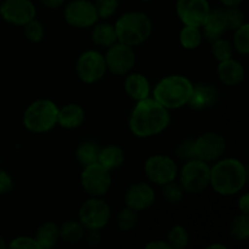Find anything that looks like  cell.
Segmentation results:
<instances>
[{"mask_svg":"<svg viewBox=\"0 0 249 249\" xmlns=\"http://www.w3.org/2000/svg\"><path fill=\"white\" fill-rule=\"evenodd\" d=\"M170 124L169 109L153 97L136 101L129 117L128 126L135 138L148 139L164 133Z\"/></svg>","mask_w":249,"mask_h":249,"instance_id":"cell-1","label":"cell"},{"mask_svg":"<svg viewBox=\"0 0 249 249\" xmlns=\"http://www.w3.org/2000/svg\"><path fill=\"white\" fill-rule=\"evenodd\" d=\"M247 181V167L237 158H219L211 165L209 186L220 196L229 197L240 194L246 187Z\"/></svg>","mask_w":249,"mask_h":249,"instance_id":"cell-2","label":"cell"},{"mask_svg":"<svg viewBox=\"0 0 249 249\" xmlns=\"http://www.w3.org/2000/svg\"><path fill=\"white\" fill-rule=\"evenodd\" d=\"M194 90V83L181 74L162 78L152 89V97L167 109H179L187 106Z\"/></svg>","mask_w":249,"mask_h":249,"instance_id":"cell-3","label":"cell"},{"mask_svg":"<svg viewBox=\"0 0 249 249\" xmlns=\"http://www.w3.org/2000/svg\"><path fill=\"white\" fill-rule=\"evenodd\" d=\"M117 39L129 46L141 45L151 36L153 23L142 11H128L118 17L114 23Z\"/></svg>","mask_w":249,"mask_h":249,"instance_id":"cell-4","label":"cell"},{"mask_svg":"<svg viewBox=\"0 0 249 249\" xmlns=\"http://www.w3.org/2000/svg\"><path fill=\"white\" fill-rule=\"evenodd\" d=\"M58 106L49 99H39L28 105L23 112L22 123L33 134H45L57 125Z\"/></svg>","mask_w":249,"mask_h":249,"instance_id":"cell-5","label":"cell"},{"mask_svg":"<svg viewBox=\"0 0 249 249\" xmlns=\"http://www.w3.org/2000/svg\"><path fill=\"white\" fill-rule=\"evenodd\" d=\"M178 175H179V184L181 185L185 194H202L209 187L211 164L198 158H192L185 160Z\"/></svg>","mask_w":249,"mask_h":249,"instance_id":"cell-6","label":"cell"},{"mask_svg":"<svg viewBox=\"0 0 249 249\" xmlns=\"http://www.w3.org/2000/svg\"><path fill=\"white\" fill-rule=\"evenodd\" d=\"M111 207L102 197H90L78 211V220L85 230H101L111 219Z\"/></svg>","mask_w":249,"mask_h":249,"instance_id":"cell-7","label":"cell"},{"mask_svg":"<svg viewBox=\"0 0 249 249\" xmlns=\"http://www.w3.org/2000/svg\"><path fill=\"white\" fill-rule=\"evenodd\" d=\"M143 172L148 181L163 186L175 181L179 173L177 162L167 155H152L143 163Z\"/></svg>","mask_w":249,"mask_h":249,"instance_id":"cell-8","label":"cell"},{"mask_svg":"<svg viewBox=\"0 0 249 249\" xmlns=\"http://www.w3.org/2000/svg\"><path fill=\"white\" fill-rule=\"evenodd\" d=\"M80 185L90 197H104L112 186V174L99 163L83 167Z\"/></svg>","mask_w":249,"mask_h":249,"instance_id":"cell-9","label":"cell"},{"mask_svg":"<svg viewBox=\"0 0 249 249\" xmlns=\"http://www.w3.org/2000/svg\"><path fill=\"white\" fill-rule=\"evenodd\" d=\"M107 72L117 77H124L133 71L136 63V55L133 46L117 41L107 48L105 53Z\"/></svg>","mask_w":249,"mask_h":249,"instance_id":"cell-10","label":"cell"},{"mask_svg":"<svg viewBox=\"0 0 249 249\" xmlns=\"http://www.w3.org/2000/svg\"><path fill=\"white\" fill-rule=\"evenodd\" d=\"M75 72L84 84H95L107 72L105 56L97 50H87L79 55L75 63Z\"/></svg>","mask_w":249,"mask_h":249,"instance_id":"cell-11","label":"cell"},{"mask_svg":"<svg viewBox=\"0 0 249 249\" xmlns=\"http://www.w3.org/2000/svg\"><path fill=\"white\" fill-rule=\"evenodd\" d=\"M225 150V139L216 131H207L197 139H194L195 157L209 164L223 157Z\"/></svg>","mask_w":249,"mask_h":249,"instance_id":"cell-12","label":"cell"},{"mask_svg":"<svg viewBox=\"0 0 249 249\" xmlns=\"http://www.w3.org/2000/svg\"><path fill=\"white\" fill-rule=\"evenodd\" d=\"M65 21L74 28H90L97 23L99 15L94 2L89 0H73L65 7Z\"/></svg>","mask_w":249,"mask_h":249,"instance_id":"cell-13","label":"cell"},{"mask_svg":"<svg viewBox=\"0 0 249 249\" xmlns=\"http://www.w3.org/2000/svg\"><path fill=\"white\" fill-rule=\"evenodd\" d=\"M0 16L14 26H22L36 18V5L31 0H4L0 5Z\"/></svg>","mask_w":249,"mask_h":249,"instance_id":"cell-14","label":"cell"},{"mask_svg":"<svg viewBox=\"0 0 249 249\" xmlns=\"http://www.w3.org/2000/svg\"><path fill=\"white\" fill-rule=\"evenodd\" d=\"M177 15L184 26L201 28L211 11L208 0H177Z\"/></svg>","mask_w":249,"mask_h":249,"instance_id":"cell-15","label":"cell"},{"mask_svg":"<svg viewBox=\"0 0 249 249\" xmlns=\"http://www.w3.org/2000/svg\"><path fill=\"white\" fill-rule=\"evenodd\" d=\"M156 191L148 182H136L124 194V203L125 207L133 209L135 212L147 211L148 208L155 204Z\"/></svg>","mask_w":249,"mask_h":249,"instance_id":"cell-16","label":"cell"},{"mask_svg":"<svg viewBox=\"0 0 249 249\" xmlns=\"http://www.w3.org/2000/svg\"><path fill=\"white\" fill-rule=\"evenodd\" d=\"M216 74L219 80L226 87H237L245 80L246 70L240 61L231 57L218 63Z\"/></svg>","mask_w":249,"mask_h":249,"instance_id":"cell-17","label":"cell"},{"mask_svg":"<svg viewBox=\"0 0 249 249\" xmlns=\"http://www.w3.org/2000/svg\"><path fill=\"white\" fill-rule=\"evenodd\" d=\"M219 99L218 90L215 87L207 83L194 85L191 97H190L187 106L191 107L195 111H202V109L213 107Z\"/></svg>","mask_w":249,"mask_h":249,"instance_id":"cell-18","label":"cell"},{"mask_svg":"<svg viewBox=\"0 0 249 249\" xmlns=\"http://www.w3.org/2000/svg\"><path fill=\"white\" fill-rule=\"evenodd\" d=\"M201 29H202V34H203V38L206 39L207 41H209V43L221 38L223 34L228 31L225 10L211 9L208 17H207L203 26L201 27Z\"/></svg>","mask_w":249,"mask_h":249,"instance_id":"cell-19","label":"cell"},{"mask_svg":"<svg viewBox=\"0 0 249 249\" xmlns=\"http://www.w3.org/2000/svg\"><path fill=\"white\" fill-rule=\"evenodd\" d=\"M124 77H125L124 91L130 99L140 101V100L150 97L152 89H151L150 80L147 79L146 75H143L142 73L129 72Z\"/></svg>","mask_w":249,"mask_h":249,"instance_id":"cell-20","label":"cell"},{"mask_svg":"<svg viewBox=\"0 0 249 249\" xmlns=\"http://www.w3.org/2000/svg\"><path fill=\"white\" fill-rule=\"evenodd\" d=\"M85 111L79 104H67L63 107H58L57 125L61 128L72 130L77 129L84 123Z\"/></svg>","mask_w":249,"mask_h":249,"instance_id":"cell-21","label":"cell"},{"mask_svg":"<svg viewBox=\"0 0 249 249\" xmlns=\"http://www.w3.org/2000/svg\"><path fill=\"white\" fill-rule=\"evenodd\" d=\"M125 162V152L118 145H107L100 148L97 163L101 164L105 169L113 172L118 169Z\"/></svg>","mask_w":249,"mask_h":249,"instance_id":"cell-22","label":"cell"},{"mask_svg":"<svg viewBox=\"0 0 249 249\" xmlns=\"http://www.w3.org/2000/svg\"><path fill=\"white\" fill-rule=\"evenodd\" d=\"M39 249H51L60 241V226L53 221H45L36 230V236Z\"/></svg>","mask_w":249,"mask_h":249,"instance_id":"cell-23","label":"cell"},{"mask_svg":"<svg viewBox=\"0 0 249 249\" xmlns=\"http://www.w3.org/2000/svg\"><path fill=\"white\" fill-rule=\"evenodd\" d=\"M92 27L94 28L91 31V40L94 41L95 45L107 49L118 41L114 24L102 22V23H95Z\"/></svg>","mask_w":249,"mask_h":249,"instance_id":"cell-24","label":"cell"},{"mask_svg":"<svg viewBox=\"0 0 249 249\" xmlns=\"http://www.w3.org/2000/svg\"><path fill=\"white\" fill-rule=\"evenodd\" d=\"M84 235L85 228L79 223V220L65 221L60 226V240L63 242L74 245L84 240Z\"/></svg>","mask_w":249,"mask_h":249,"instance_id":"cell-25","label":"cell"},{"mask_svg":"<svg viewBox=\"0 0 249 249\" xmlns=\"http://www.w3.org/2000/svg\"><path fill=\"white\" fill-rule=\"evenodd\" d=\"M180 45L186 50H195L199 48L203 41V34L199 27L184 26L179 33Z\"/></svg>","mask_w":249,"mask_h":249,"instance_id":"cell-26","label":"cell"},{"mask_svg":"<svg viewBox=\"0 0 249 249\" xmlns=\"http://www.w3.org/2000/svg\"><path fill=\"white\" fill-rule=\"evenodd\" d=\"M100 147L92 141H83L75 150V158L82 167L97 163Z\"/></svg>","mask_w":249,"mask_h":249,"instance_id":"cell-27","label":"cell"},{"mask_svg":"<svg viewBox=\"0 0 249 249\" xmlns=\"http://www.w3.org/2000/svg\"><path fill=\"white\" fill-rule=\"evenodd\" d=\"M167 241L172 249H185L189 246L190 235L186 228L182 225H174L167 235Z\"/></svg>","mask_w":249,"mask_h":249,"instance_id":"cell-28","label":"cell"},{"mask_svg":"<svg viewBox=\"0 0 249 249\" xmlns=\"http://www.w3.org/2000/svg\"><path fill=\"white\" fill-rule=\"evenodd\" d=\"M232 38V48L237 51L240 55H249V24L246 22L245 24L233 31Z\"/></svg>","mask_w":249,"mask_h":249,"instance_id":"cell-29","label":"cell"},{"mask_svg":"<svg viewBox=\"0 0 249 249\" xmlns=\"http://www.w3.org/2000/svg\"><path fill=\"white\" fill-rule=\"evenodd\" d=\"M230 233L235 240L246 241L249 237V214L236 216L230 226Z\"/></svg>","mask_w":249,"mask_h":249,"instance_id":"cell-30","label":"cell"},{"mask_svg":"<svg viewBox=\"0 0 249 249\" xmlns=\"http://www.w3.org/2000/svg\"><path fill=\"white\" fill-rule=\"evenodd\" d=\"M138 219V212L125 207V208H123L118 213L116 218V223L119 230L123 231V232H129V231L134 230L136 228Z\"/></svg>","mask_w":249,"mask_h":249,"instance_id":"cell-31","label":"cell"},{"mask_svg":"<svg viewBox=\"0 0 249 249\" xmlns=\"http://www.w3.org/2000/svg\"><path fill=\"white\" fill-rule=\"evenodd\" d=\"M212 55L215 58L218 62H221V61L229 60L233 56V48L232 44L228 40V39H224L223 36L216 40L212 41Z\"/></svg>","mask_w":249,"mask_h":249,"instance_id":"cell-32","label":"cell"},{"mask_svg":"<svg viewBox=\"0 0 249 249\" xmlns=\"http://www.w3.org/2000/svg\"><path fill=\"white\" fill-rule=\"evenodd\" d=\"M24 36L31 43L38 44L40 43L45 36V29H44L43 23L39 19L33 18L24 24Z\"/></svg>","mask_w":249,"mask_h":249,"instance_id":"cell-33","label":"cell"},{"mask_svg":"<svg viewBox=\"0 0 249 249\" xmlns=\"http://www.w3.org/2000/svg\"><path fill=\"white\" fill-rule=\"evenodd\" d=\"M163 197L165 198V201L168 203L172 204H178L182 201L184 198L185 191L182 190L181 185L178 184V182L172 181L168 182V184L163 185Z\"/></svg>","mask_w":249,"mask_h":249,"instance_id":"cell-34","label":"cell"},{"mask_svg":"<svg viewBox=\"0 0 249 249\" xmlns=\"http://www.w3.org/2000/svg\"><path fill=\"white\" fill-rule=\"evenodd\" d=\"M225 10V17H226V23H228V29L231 31H236L240 28L242 24L246 23V17L243 14L242 10L238 6L232 7H226Z\"/></svg>","mask_w":249,"mask_h":249,"instance_id":"cell-35","label":"cell"},{"mask_svg":"<svg viewBox=\"0 0 249 249\" xmlns=\"http://www.w3.org/2000/svg\"><path fill=\"white\" fill-rule=\"evenodd\" d=\"M94 5L97 15H99V18L107 19L117 12L119 0H96Z\"/></svg>","mask_w":249,"mask_h":249,"instance_id":"cell-36","label":"cell"},{"mask_svg":"<svg viewBox=\"0 0 249 249\" xmlns=\"http://www.w3.org/2000/svg\"><path fill=\"white\" fill-rule=\"evenodd\" d=\"M9 247L12 249H39L36 238L31 236H17L12 238Z\"/></svg>","mask_w":249,"mask_h":249,"instance_id":"cell-37","label":"cell"},{"mask_svg":"<svg viewBox=\"0 0 249 249\" xmlns=\"http://www.w3.org/2000/svg\"><path fill=\"white\" fill-rule=\"evenodd\" d=\"M177 156L178 158L184 160H192V158H196L195 157V152H194V139H186V140H182L177 147Z\"/></svg>","mask_w":249,"mask_h":249,"instance_id":"cell-38","label":"cell"},{"mask_svg":"<svg viewBox=\"0 0 249 249\" xmlns=\"http://www.w3.org/2000/svg\"><path fill=\"white\" fill-rule=\"evenodd\" d=\"M12 187H14V182H12V179L9 175V173L0 169V196L10 194Z\"/></svg>","mask_w":249,"mask_h":249,"instance_id":"cell-39","label":"cell"},{"mask_svg":"<svg viewBox=\"0 0 249 249\" xmlns=\"http://www.w3.org/2000/svg\"><path fill=\"white\" fill-rule=\"evenodd\" d=\"M84 240L89 246H96L100 242L99 230H85Z\"/></svg>","mask_w":249,"mask_h":249,"instance_id":"cell-40","label":"cell"},{"mask_svg":"<svg viewBox=\"0 0 249 249\" xmlns=\"http://www.w3.org/2000/svg\"><path fill=\"white\" fill-rule=\"evenodd\" d=\"M237 206L238 209H240V213L249 214V195L247 192L241 195L240 198H238Z\"/></svg>","mask_w":249,"mask_h":249,"instance_id":"cell-41","label":"cell"},{"mask_svg":"<svg viewBox=\"0 0 249 249\" xmlns=\"http://www.w3.org/2000/svg\"><path fill=\"white\" fill-rule=\"evenodd\" d=\"M145 249H172V248H170L169 243H168L167 241L155 240L148 242L147 245L145 246Z\"/></svg>","mask_w":249,"mask_h":249,"instance_id":"cell-42","label":"cell"},{"mask_svg":"<svg viewBox=\"0 0 249 249\" xmlns=\"http://www.w3.org/2000/svg\"><path fill=\"white\" fill-rule=\"evenodd\" d=\"M40 2L49 9H58L60 6H62L65 0H40Z\"/></svg>","mask_w":249,"mask_h":249,"instance_id":"cell-43","label":"cell"},{"mask_svg":"<svg viewBox=\"0 0 249 249\" xmlns=\"http://www.w3.org/2000/svg\"><path fill=\"white\" fill-rule=\"evenodd\" d=\"M221 4L225 7H232V6H240L242 4L243 0H219Z\"/></svg>","mask_w":249,"mask_h":249,"instance_id":"cell-44","label":"cell"},{"mask_svg":"<svg viewBox=\"0 0 249 249\" xmlns=\"http://www.w3.org/2000/svg\"><path fill=\"white\" fill-rule=\"evenodd\" d=\"M225 245H221V243H213V245H209L207 249H226Z\"/></svg>","mask_w":249,"mask_h":249,"instance_id":"cell-45","label":"cell"},{"mask_svg":"<svg viewBox=\"0 0 249 249\" xmlns=\"http://www.w3.org/2000/svg\"><path fill=\"white\" fill-rule=\"evenodd\" d=\"M5 248H6V242H5L4 238L0 236V249H5Z\"/></svg>","mask_w":249,"mask_h":249,"instance_id":"cell-46","label":"cell"},{"mask_svg":"<svg viewBox=\"0 0 249 249\" xmlns=\"http://www.w3.org/2000/svg\"><path fill=\"white\" fill-rule=\"evenodd\" d=\"M141 1H145V2H148V1H153V0H141Z\"/></svg>","mask_w":249,"mask_h":249,"instance_id":"cell-47","label":"cell"},{"mask_svg":"<svg viewBox=\"0 0 249 249\" xmlns=\"http://www.w3.org/2000/svg\"><path fill=\"white\" fill-rule=\"evenodd\" d=\"M0 224H1V220H0Z\"/></svg>","mask_w":249,"mask_h":249,"instance_id":"cell-48","label":"cell"}]
</instances>
